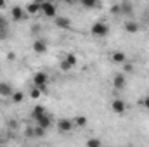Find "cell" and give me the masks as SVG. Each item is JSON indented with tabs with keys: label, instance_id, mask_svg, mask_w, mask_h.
<instances>
[{
	"label": "cell",
	"instance_id": "1",
	"mask_svg": "<svg viewBox=\"0 0 149 147\" xmlns=\"http://www.w3.org/2000/svg\"><path fill=\"white\" fill-rule=\"evenodd\" d=\"M47 81H49V76H47V73H43V71H38V73L33 76V87L40 88L42 92L47 90Z\"/></svg>",
	"mask_w": 149,
	"mask_h": 147
},
{
	"label": "cell",
	"instance_id": "2",
	"mask_svg": "<svg viewBox=\"0 0 149 147\" xmlns=\"http://www.w3.org/2000/svg\"><path fill=\"white\" fill-rule=\"evenodd\" d=\"M109 33V28H108V24L106 23H95L94 26H92V35L94 37H106Z\"/></svg>",
	"mask_w": 149,
	"mask_h": 147
},
{
	"label": "cell",
	"instance_id": "3",
	"mask_svg": "<svg viewBox=\"0 0 149 147\" xmlns=\"http://www.w3.org/2000/svg\"><path fill=\"white\" fill-rule=\"evenodd\" d=\"M42 12H43L47 17H56V5L50 3V2H43V3H42Z\"/></svg>",
	"mask_w": 149,
	"mask_h": 147
},
{
	"label": "cell",
	"instance_id": "4",
	"mask_svg": "<svg viewBox=\"0 0 149 147\" xmlns=\"http://www.w3.org/2000/svg\"><path fill=\"white\" fill-rule=\"evenodd\" d=\"M111 109L116 112V114H123L125 111H127V104L121 101V99H114L111 104Z\"/></svg>",
	"mask_w": 149,
	"mask_h": 147
},
{
	"label": "cell",
	"instance_id": "5",
	"mask_svg": "<svg viewBox=\"0 0 149 147\" xmlns=\"http://www.w3.org/2000/svg\"><path fill=\"white\" fill-rule=\"evenodd\" d=\"M73 121L71 119H59V123H57V128H59V132H71L73 130Z\"/></svg>",
	"mask_w": 149,
	"mask_h": 147
},
{
	"label": "cell",
	"instance_id": "6",
	"mask_svg": "<svg viewBox=\"0 0 149 147\" xmlns=\"http://www.w3.org/2000/svg\"><path fill=\"white\" fill-rule=\"evenodd\" d=\"M10 14H12V19H14V21H21V19H24V17H26L24 10H23L19 5H14V7H12V10H10Z\"/></svg>",
	"mask_w": 149,
	"mask_h": 147
},
{
	"label": "cell",
	"instance_id": "7",
	"mask_svg": "<svg viewBox=\"0 0 149 147\" xmlns=\"http://www.w3.org/2000/svg\"><path fill=\"white\" fill-rule=\"evenodd\" d=\"M113 85H114V88H116V90L125 88V85H127V78H125V74H116V76H114V80H113Z\"/></svg>",
	"mask_w": 149,
	"mask_h": 147
},
{
	"label": "cell",
	"instance_id": "8",
	"mask_svg": "<svg viewBox=\"0 0 149 147\" xmlns=\"http://www.w3.org/2000/svg\"><path fill=\"white\" fill-rule=\"evenodd\" d=\"M12 94H14L12 87L9 83H5V81H0V95L2 97H12Z\"/></svg>",
	"mask_w": 149,
	"mask_h": 147
},
{
	"label": "cell",
	"instance_id": "9",
	"mask_svg": "<svg viewBox=\"0 0 149 147\" xmlns=\"http://www.w3.org/2000/svg\"><path fill=\"white\" fill-rule=\"evenodd\" d=\"M33 52H37V54L47 52V43H45L43 40H35V42H33Z\"/></svg>",
	"mask_w": 149,
	"mask_h": 147
},
{
	"label": "cell",
	"instance_id": "10",
	"mask_svg": "<svg viewBox=\"0 0 149 147\" xmlns=\"http://www.w3.org/2000/svg\"><path fill=\"white\" fill-rule=\"evenodd\" d=\"M37 126H40V128H43V130H47V128H50V125H52V119H50V116H42V118H38L37 119Z\"/></svg>",
	"mask_w": 149,
	"mask_h": 147
},
{
	"label": "cell",
	"instance_id": "11",
	"mask_svg": "<svg viewBox=\"0 0 149 147\" xmlns=\"http://www.w3.org/2000/svg\"><path fill=\"white\" fill-rule=\"evenodd\" d=\"M56 24L63 30H70L71 28V21L68 17H56Z\"/></svg>",
	"mask_w": 149,
	"mask_h": 147
},
{
	"label": "cell",
	"instance_id": "12",
	"mask_svg": "<svg viewBox=\"0 0 149 147\" xmlns=\"http://www.w3.org/2000/svg\"><path fill=\"white\" fill-rule=\"evenodd\" d=\"M45 114H47V112H45V107H43V106H35V107H33V111H31V118H33L35 121H37L38 118L45 116Z\"/></svg>",
	"mask_w": 149,
	"mask_h": 147
},
{
	"label": "cell",
	"instance_id": "13",
	"mask_svg": "<svg viewBox=\"0 0 149 147\" xmlns=\"http://www.w3.org/2000/svg\"><path fill=\"white\" fill-rule=\"evenodd\" d=\"M38 10H42V3H38V2L26 5V12H28V14H37Z\"/></svg>",
	"mask_w": 149,
	"mask_h": 147
},
{
	"label": "cell",
	"instance_id": "14",
	"mask_svg": "<svg viewBox=\"0 0 149 147\" xmlns=\"http://www.w3.org/2000/svg\"><path fill=\"white\" fill-rule=\"evenodd\" d=\"M113 62H125V59H127V55H125V52H121V50H118V52H113Z\"/></svg>",
	"mask_w": 149,
	"mask_h": 147
},
{
	"label": "cell",
	"instance_id": "15",
	"mask_svg": "<svg viewBox=\"0 0 149 147\" xmlns=\"http://www.w3.org/2000/svg\"><path fill=\"white\" fill-rule=\"evenodd\" d=\"M87 123H88V119H87L85 116H76V118L73 119V125L74 126H80V128H83Z\"/></svg>",
	"mask_w": 149,
	"mask_h": 147
},
{
	"label": "cell",
	"instance_id": "16",
	"mask_svg": "<svg viewBox=\"0 0 149 147\" xmlns=\"http://www.w3.org/2000/svg\"><path fill=\"white\" fill-rule=\"evenodd\" d=\"M125 30L128 33H135V31H139V24L134 21H128V23H125Z\"/></svg>",
	"mask_w": 149,
	"mask_h": 147
},
{
	"label": "cell",
	"instance_id": "17",
	"mask_svg": "<svg viewBox=\"0 0 149 147\" xmlns=\"http://www.w3.org/2000/svg\"><path fill=\"white\" fill-rule=\"evenodd\" d=\"M64 61H66L71 68H74V66H76V62H78V59H76V55H74V54H66V59H64Z\"/></svg>",
	"mask_w": 149,
	"mask_h": 147
},
{
	"label": "cell",
	"instance_id": "18",
	"mask_svg": "<svg viewBox=\"0 0 149 147\" xmlns=\"http://www.w3.org/2000/svg\"><path fill=\"white\" fill-rule=\"evenodd\" d=\"M85 146L87 147H102V142H101L99 139H88Z\"/></svg>",
	"mask_w": 149,
	"mask_h": 147
},
{
	"label": "cell",
	"instance_id": "19",
	"mask_svg": "<svg viewBox=\"0 0 149 147\" xmlns=\"http://www.w3.org/2000/svg\"><path fill=\"white\" fill-rule=\"evenodd\" d=\"M23 99H24V94L23 92H14L12 94V101L14 102H23Z\"/></svg>",
	"mask_w": 149,
	"mask_h": 147
},
{
	"label": "cell",
	"instance_id": "20",
	"mask_svg": "<svg viewBox=\"0 0 149 147\" xmlns=\"http://www.w3.org/2000/svg\"><path fill=\"white\" fill-rule=\"evenodd\" d=\"M40 94H42V90L37 88V87H33V88L30 90V97H31V99H38V97H40Z\"/></svg>",
	"mask_w": 149,
	"mask_h": 147
},
{
	"label": "cell",
	"instance_id": "21",
	"mask_svg": "<svg viewBox=\"0 0 149 147\" xmlns=\"http://www.w3.org/2000/svg\"><path fill=\"white\" fill-rule=\"evenodd\" d=\"M120 9H121L123 12H127V14H128V12H132V3H128V2H123V3L120 5Z\"/></svg>",
	"mask_w": 149,
	"mask_h": 147
},
{
	"label": "cell",
	"instance_id": "22",
	"mask_svg": "<svg viewBox=\"0 0 149 147\" xmlns=\"http://www.w3.org/2000/svg\"><path fill=\"white\" fill-rule=\"evenodd\" d=\"M81 5H83V7H87V9H92V7H95L97 3H95L94 0H83V2H81Z\"/></svg>",
	"mask_w": 149,
	"mask_h": 147
},
{
	"label": "cell",
	"instance_id": "23",
	"mask_svg": "<svg viewBox=\"0 0 149 147\" xmlns=\"http://www.w3.org/2000/svg\"><path fill=\"white\" fill-rule=\"evenodd\" d=\"M59 68H61V71H64V73H68L70 69H71V66L66 62V61H61V64H59Z\"/></svg>",
	"mask_w": 149,
	"mask_h": 147
},
{
	"label": "cell",
	"instance_id": "24",
	"mask_svg": "<svg viewBox=\"0 0 149 147\" xmlns=\"http://www.w3.org/2000/svg\"><path fill=\"white\" fill-rule=\"evenodd\" d=\"M35 135H37V137H43V135H45V130H43V128H40V126L33 128V137H35Z\"/></svg>",
	"mask_w": 149,
	"mask_h": 147
},
{
	"label": "cell",
	"instance_id": "25",
	"mask_svg": "<svg viewBox=\"0 0 149 147\" xmlns=\"http://www.w3.org/2000/svg\"><path fill=\"white\" fill-rule=\"evenodd\" d=\"M123 71H125V73H132V71H134V66H132V64H125V66H123Z\"/></svg>",
	"mask_w": 149,
	"mask_h": 147
},
{
	"label": "cell",
	"instance_id": "26",
	"mask_svg": "<svg viewBox=\"0 0 149 147\" xmlns=\"http://www.w3.org/2000/svg\"><path fill=\"white\" fill-rule=\"evenodd\" d=\"M7 57H9V61H14V57H16V54H14V52H9V54H7Z\"/></svg>",
	"mask_w": 149,
	"mask_h": 147
},
{
	"label": "cell",
	"instance_id": "27",
	"mask_svg": "<svg viewBox=\"0 0 149 147\" xmlns=\"http://www.w3.org/2000/svg\"><path fill=\"white\" fill-rule=\"evenodd\" d=\"M26 135L31 137V135H33V128H28V130H26Z\"/></svg>",
	"mask_w": 149,
	"mask_h": 147
},
{
	"label": "cell",
	"instance_id": "28",
	"mask_svg": "<svg viewBox=\"0 0 149 147\" xmlns=\"http://www.w3.org/2000/svg\"><path fill=\"white\" fill-rule=\"evenodd\" d=\"M144 106H146V107L149 109V95L146 97V99H144Z\"/></svg>",
	"mask_w": 149,
	"mask_h": 147
},
{
	"label": "cell",
	"instance_id": "29",
	"mask_svg": "<svg viewBox=\"0 0 149 147\" xmlns=\"http://www.w3.org/2000/svg\"><path fill=\"white\" fill-rule=\"evenodd\" d=\"M5 5H7V3H5L3 0H0V9H5Z\"/></svg>",
	"mask_w": 149,
	"mask_h": 147
}]
</instances>
